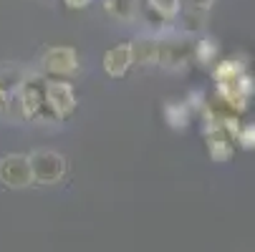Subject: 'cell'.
Wrapping results in <instances>:
<instances>
[{
  "label": "cell",
  "mask_w": 255,
  "mask_h": 252,
  "mask_svg": "<svg viewBox=\"0 0 255 252\" xmlns=\"http://www.w3.org/2000/svg\"><path fill=\"white\" fill-rule=\"evenodd\" d=\"M46 86H48V79L41 74H25L20 86H18V96H20V106H23V116L25 121H58L56 114L48 109L46 103Z\"/></svg>",
  "instance_id": "1"
},
{
  "label": "cell",
  "mask_w": 255,
  "mask_h": 252,
  "mask_svg": "<svg viewBox=\"0 0 255 252\" xmlns=\"http://www.w3.org/2000/svg\"><path fill=\"white\" fill-rule=\"evenodd\" d=\"M28 164H30L33 182L38 184H56L66 174V157L53 149H38L28 154Z\"/></svg>",
  "instance_id": "2"
},
{
  "label": "cell",
  "mask_w": 255,
  "mask_h": 252,
  "mask_svg": "<svg viewBox=\"0 0 255 252\" xmlns=\"http://www.w3.org/2000/svg\"><path fill=\"white\" fill-rule=\"evenodd\" d=\"M192 48L187 38H157V61L154 66H162L167 71H182L192 61Z\"/></svg>",
  "instance_id": "3"
},
{
  "label": "cell",
  "mask_w": 255,
  "mask_h": 252,
  "mask_svg": "<svg viewBox=\"0 0 255 252\" xmlns=\"http://www.w3.org/2000/svg\"><path fill=\"white\" fill-rule=\"evenodd\" d=\"M41 68H43V76H51V79H68L76 74L79 68V56L74 48L68 46H53V48H46L43 56H41Z\"/></svg>",
  "instance_id": "4"
},
{
  "label": "cell",
  "mask_w": 255,
  "mask_h": 252,
  "mask_svg": "<svg viewBox=\"0 0 255 252\" xmlns=\"http://www.w3.org/2000/svg\"><path fill=\"white\" fill-rule=\"evenodd\" d=\"M205 141L212 162H230L238 152V134L223 124H205Z\"/></svg>",
  "instance_id": "5"
},
{
  "label": "cell",
  "mask_w": 255,
  "mask_h": 252,
  "mask_svg": "<svg viewBox=\"0 0 255 252\" xmlns=\"http://www.w3.org/2000/svg\"><path fill=\"white\" fill-rule=\"evenodd\" d=\"M0 184H3L5 189H25L28 184H33L28 157L5 154L3 159H0Z\"/></svg>",
  "instance_id": "6"
},
{
  "label": "cell",
  "mask_w": 255,
  "mask_h": 252,
  "mask_svg": "<svg viewBox=\"0 0 255 252\" xmlns=\"http://www.w3.org/2000/svg\"><path fill=\"white\" fill-rule=\"evenodd\" d=\"M255 93V84L250 79V74H243L233 81H223V84H217V98H223L233 111L243 114L248 109V101L253 98Z\"/></svg>",
  "instance_id": "7"
},
{
  "label": "cell",
  "mask_w": 255,
  "mask_h": 252,
  "mask_svg": "<svg viewBox=\"0 0 255 252\" xmlns=\"http://www.w3.org/2000/svg\"><path fill=\"white\" fill-rule=\"evenodd\" d=\"M46 103H48V109L56 114V119H66L74 114L76 109V93H74V86L66 84V81H48L46 86Z\"/></svg>",
  "instance_id": "8"
},
{
  "label": "cell",
  "mask_w": 255,
  "mask_h": 252,
  "mask_svg": "<svg viewBox=\"0 0 255 252\" xmlns=\"http://www.w3.org/2000/svg\"><path fill=\"white\" fill-rule=\"evenodd\" d=\"M131 66H134V61H131V43H119V46L109 48L104 53V71L112 79L127 76V71Z\"/></svg>",
  "instance_id": "9"
},
{
  "label": "cell",
  "mask_w": 255,
  "mask_h": 252,
  "mask_svg": "<svg viewBox=\"0 0 255 252\" xmlns=\"http://www.w3.org/2000/svg\"><path fill=\"white\" fill-rule=\"evenodd\" d=\"M164 119L172 129L185 131L190 124V106L187 101H167L164 103Z\"/></svg>",
  "instance_id": "10"
},
{
  "label": "cell",
  "mask_w": 255,
  "mask_h": 252,
  "mask_svg": "<svg viewBox=\"0 0 255 252\" xmlns=\"http://www.w3.org/2000/svg\"><path fill=\"white\" fill-rule=\"evenodd\" d=\"M131 43V61L139 66H154L157 61V38H136Z\"/></svg>",
  "instance_id": "11"
},
{
  "label": "cell",
  "mask_w": 255,
  "mask_h": 252,
  "mask_svg": "<svg viewBox=\"0 0 255 252\" xmlns=\"http://www.w3.org/2000/svg\"><path fill=\"white\" fill-rule=\"evenodd\" d=\"M243 74H248L243 58H228V61H220V63L215 66V81H217V84L233 81V79H238V76H243Z\"/></svg>",
  "instance_id": "12"
},
{
  "label": "cell",
  "mask_w": 255,
  "mask_h": 252,
  "mask_svg": "<svg viewBox=\"0 0 255 252\" xmlns=\"http://www.w3.org/2000/svg\"><path fill=\"white\" fill-rule=\"evenodd\" d=\"M104 8L117 20H134L136 18V0H104Z\"/></svg>",
  "instance_id": "13"
},
{
  "label": "cell",
  "mask_w": 255,
  "mask_h": 252,
  "mask_svg": "<svg viewBox=\"0 0 255 252\" xmlns=\"http://www.w3.org/2000/svg\"><path fill=\"white\" fill-rule=\"evenodd\" d=\"M205 10H192V8H185V13H182V20H179V28L182 33L187 35H197L202 28H205Z\"/></svg>",
  "instance_id": "14"
},
{
  "label": "cell",
  "mask_w": 255,
  "mask_h": 252,
  "mask_svg": "<svg viewBox=\"0 0 255 252\" xmlns=\"http://www.w3.org/2000/svg\"><path fill=\"white\" fill-rule=\"evenodd\" d=\"M217 53H220V48H217V43L212 41V38H200L197 43H195V48H192V56L202 63V66H210V63H215L217 61Z\"/></svg>",
  "instance_id": "15"
},
{
  "label": "cell",
  "mask_w": 255,
  "mask_h": 252,
  "mask_svg": "<svg viewBox=\"0 0 255 252\" xmlns=\"http://www.w3.org/2000/svg\"><path fill=\"white\" fill-rule=\"evenodd\" d=\"M147 8L164 20H174L179 13V0H147Z\"/></svg>",
  "instance_id": "16"
},
{
  "label": "cell",
  "mask_w": 255,
  "mask_h": 252,
  "mask_svg": "<svg viewBox=\"0 0 255 252\" xmlns=\"http://www.w3.org/2000/svg\"><path fill=\"white\" fill-rule=\"evenodd\" d=\"M238 147L245 152L255 149V124H240L238 129Z\"/></svg>",
  "instance_id": "17"
},
{
  "label": "cell",
  "mask_w": 255,
  "mask_h": 252,
  "mask_svg": "<svg viewBox=\"0 0 255 252\" xmlns=\"http://www.w3.org/2000/svg\"><path fill=\"white\" fill-rule=\"evenodd\" d=\"M179 5L182 8H192V10H210V5H212V0H179Z\"/></svg>",
  "instance_id": "18"
},
{
  "label": "cell",
  "mask_w": 255,
  "mask_h": 252,
  "mask_svg": "<svg viewBox=\"0 0 255 252\" xmlns=\"http://www.w3.org/2000/svg\"><path fill=\"white\" fill-rule=\"evenodd\" d=\"M66 3V8H71V10H79V8H86L91 0H63Z\"/></svg>",
  "instance_id": "19"
},
{
  "label": "cell",
  "mask_w": 255,
  "mask_h": 252,
  "mask_svg": "<svg viewBox=\"0 0 255 252\" xmlns=\"http://www.w3.org/2000/svg\"><path fill=\"white\" fill-rule=\"evenodd\" d=\"M3 103H5V88H3V84H0V111H3Z\"/></svg>",
  "instance_id": "20"
}]
</instances>
